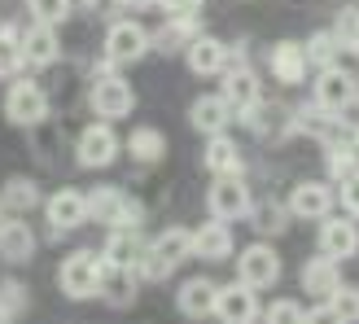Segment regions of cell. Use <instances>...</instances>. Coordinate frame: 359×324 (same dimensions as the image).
I'll list each match as a JSON object with an SVG mask.
<instances>
[{
  "label": "cell",
  "mask_w": 359,
  "mask_h": 324,
  "mask_svg": "<svg viewBox=\"0 0 359 324\" xmlns=\"http://www.w3.org/2000/svg\"><path fill=\"white\" fill-rule=\"evenodd\" d=\"M184 259H193V232L189 228H163L140 250L136 272H140V281H167Z\"/></svg>",
  "instance_id": "cell-1"
},
{
  "label": "cell",
  "mask_w": 359,
  "mask_h": 324,
  "mask_svg": "<svg viewBox=\"0 0 359 324\" xmlns=\"http://www.w3.org/2000/svg\"><path fill=\"white\" fill-rule=\"evenodd\" d=\"M57 285L66 298L75 302H88V298H101V285H105V263L97 250H75L66 255L62 267H57Z\"/></svg>",
  "instance_id": "cell-2"
},
{
  "label": "cell",
  "mask_w": 359,
  "mask_h": 324,
  "mask_svg": "<svg viewBox=\"0 0 359 324\" xmlns=\"http://www.w3.org/2000/svg\"><path fill=\"white\" fill-rule=\"evenodd\" d=\"M88 105H93L97 119H128L136 110V93L132 83L118 75V70H97L93 75V88H88Z\"/></svg>",
  "instance_id": "cell-3"
},
{
  "label": "cell",
  "mask_w": 359,
  "mask_h": 324,
  "mask_svg": "<svg viewBox=\"0 0 359 324\" xmlns=\"http://www.w3.org/2000/svg\"><path fill=\"white\" fill-rule=\"evenodd\" d=\"M88 224H105V228H136L140 224V202H132L123 189L114 184H97L88 193Z\"/></svg>",
  "instance_id": "cell-4"
},
{
  "label": "cell",
  "mask_w": 359,
  "mask_h": 324,
  "mask_svg": "<svg viewBox=\"0 0 359 324\" xmlns=\"http://www.w3.org/2000/svg\"><path fill=\"white\" fill-rule=\"evenodd\" d=\"M149 48H154V40L136 18H118L105 31V62L110 66H136V62H145Z\"/></svg>",
  "instance_id": "cell-5"
},
{
  "label": "cell",
  "mask_w": 359,
  "mask_h": 324,
  "mask_svg": "<svg viewBox=\"0 0 359 324\" xmlns=\"http://www.w3.org/2000/svg\"><path fill=\"white\" fill-rule=\"evenodd\" d=\"M255 197H250V184L241 175H215V184L206 189V210L210 220H224V224H237L250 215Z\"/></svg>",
  "instance_id": "cell-6"
},
{
  "label": "cell",
  "mask_w": 359,
  "mask_h": 324,
  "mask_svg": "<svg viewBox=\"0 0 359 324\" xmlns=\"http://www.w3.org/2000/svg\"><path fill=\"white\" fill-rule=\"evenodd\" d=\"M123 154V140L114 136L110 128V119H97V123H88V128L79 132L75 140V162L88 171H101V167H110V162Z\"/></svg>",
  "instance_id": "cell-7"
},
{
  "label": "cell",
  "mask_w": 359,
  "mask_h": 324,
  "mask_svg": "<svg viewBox=\"0 0 359 324\" xmlns=\"http://www.w3.org/2000/svg\"><path fill=\"white\" fill-rule=\"evenodd\" d=\"M5 119L18 128H35L48 119V93L35 79H13L5 93Z\"/></svg>",
  "instance_id": "cell-8"
},
{
  "label": "cell",
  "mask_w": 359,
  "mask_h": 324,
  "mask_svg": "<svg viewBox=\"0 0 359 324\" xmlns=\"http://www.w3.org/2000/svg\"><path fill=\"white\" fill-rule=\"evenodd\" d=\"M359 101V79H355V70H346V66H325L316 75V105H325V110H333V114H342V110H351V105Z\"/></svg>",
  "instance_id": "cell-9"
},
{
  "label": "cell",
  "mask_w": 359,
  "mask_h": 324,
  "mask_svg": "<svg viewBox=\"0 0 359 324\" xmlns=\"http://www.w3.org/2000/svg\"><path fill=\"white\" fill-rule=\"evenodd\" d=\"M237 281H245L250 290H272L280 281V255L267 241H255L237 255Z\"/></svg>",
  "instance_id": "cell-10"
},
{
  "label": "cell",
  "mask_w": 359,
  "mask_h": 324,
  "mask_svg": "<svg viewBox=\"0 0 359 324\" xmlns=\"http://www.w3.org/2000/svg\"><path fill=\"white\" fill-rule=\"evenodd\" d=\"M215 316L228 320V324H250L259 320V290H250L245 281H232V285H215Z\"/></svg>",
  "instance_id": "cell-11"
},
{
  "label": "cell",
  "mask_w": 359,
  "mask_h": 324,
  "mask_svg": "<svg viewBox=\"0 0 359 324\" xmlns=\"http://www.w3.org/2000/svg\"><path fill=\"white\" fill-rule=\"evenodd\" d=\"M219 79H224V101L232 105L237 114H245L250 105H259L263 101V88H259V75H255V66L250 62H237V66H224L219 70Z\"/></svg>",
  "instance_id": "cell-12"
},
{
  "label": "cell",
  "mask_w": 359,
  "mask_h": 324,
  "mask_svg": "<svg viewBox=\"0 0 359 324\" xmlns=\"http://www.w3.org/2000/svg\"><path fill=\"white\" fill-rule=\"evenodd\" d=\"M320 255H329L337 263H346V259L359 255V228H355L351 215L346 220H333V210H329L325 220H320Z\"/></svg>",
  "instance_id": "cell-13"
},
{
  "label": "cell",
  "mask_w": 359,
  "mask_h": 324,
  "mask_svg": "<svg viewBox=\"0 0 359 324\" xmlns=\"http://www.w3.org/2000/svg\"><path fill=\"white\" fill-rule=\"evenodd\" d=\"M44 220H48L53 232H70V228L88 224V193H79V189H57L44 202Z\"/></svg>",
  "instance_id": "cell-14"
},
{
  "label": "cell",
  "mask_w": 359,
  "mask_h": 324,
  "mask_svg": "<svg viewBox=\"0 0 359 324\" xmlns=\"http://www.w3.org/2000/svg\"><path fill=\"white\" fill-rule=\"evenodd\" d=\"M333 202H337V193L329 189V184H320V180H302V184H294V193H290V215L294 220H325V215L333 210Z\"/></svg>",
  "instance_id": "cell-15"
},
{
  "label": "cell",
  "mask_w": 359,
  "mask_h": 324,
  "mask_svg": "<svg viewBox=\"0 0 359 324\" xmlns=\"http://www.w3.org/2000/svg\"><path fill=\"white\" fill-rule=\"evenodd\" d=\"M57 58H62L57 27H48V22H31V27L22 31V62H27L31 70H48Z\"/></svg>",
  "instance_id": "cell-16"
},
{
  "label": "cell",
  "mask_w": 359,
  "mask_h": 324,
  "mask_svg": "<svg viewBox=\"0 0 359 324\" xmlns=\"http://www.w3.org/2000/svg\"><path fill=\"white\" fill-rule=\"evenodd\" d=\"M232 119H237V110L224 101V93H219V97L206 93V97H197V101L189 105V123H193V132H202V136H219V132H228Z\"/></svg>",
  "instance_id": "cell-17"
},
{
  "label": "cell",
  "mask_w": 359,
  "mask_h": 324,
  "mask_svg": "<svg viewBox=\"0 0 359 324\" xmlns=\"http://www.w3.org/2000/svg\"><path fill=\"white\" fill-rule=\"evenodd\" d=\"M232 250H237V241H232V224L210 220V224H202V228H193V259H202V263H224V259H232Z\"/></svg>",
  "instance_id": "cell-18"
},
{
  "label": "cell",
  "mask_w": 359,
  "mask_h": 324,
  "mask_svg": "<svg viewBox=\"0 0 359 324\" xmlns=\"http://www.w3.org/2000/svg\"><path fill=\"white\" fill-rule=\"evenodd\" d=\"M197 35H202V18L197 13H167V22L149 31V40L158 53H180V48H189Z\"/></svg>",
  "instance_id": "cell-19"
},
{
  "label": "cell",
  "mask_w": 359,
  "mask_h": 324,
  "mask_svg": "<svg viewBox=\"0 0 359 324\" xmlns=\"http://www.w3.org/2000/svg\"><path fill=\"white\" fill-rule=\"evenodd\" d=\"M202 162H206L210 175H245V154H241V145H237L228 132L206 136V154H202Z\"/></svg>",
  "instance_id": "cell-20"
},
{
  "label": "cell",
  "mask_w": 359,
  "mask_h": 324,
  "mask_svg": "<svg viewBox=\"0 0 359 324\" xmlns=\"http://www.w3.org/2000/svg\"><path fill=\"white\" fill-rule=\"evenodd\" d=\"M184 62H189V70H193V75L210 79V75H219V70L228 66V44L202 31V35H197V40L184 48Z\"/></svg>",
  "instance_id": "cell-21"
},
{
  "label": "cell",
  "mask_w": 359,
  "mask_h": 324,
  "mask_svg": "<svg viewBox=\"0 0 359 324\" xmlns=\"http://www.w3.org/2000/svg\"><path fill=\"white\" fill-rule=\"evenodd\" d=\"M272 75L285 83V88H298L302 79H307V70H311V62H307V48H302L298 40H280L276 48H272Z\"/></svg>",
  "instance_id": "cell-22"
},
{
  "label": "cell",
  "mask_w": 359,
  "mask_h": 324,
  "mask_svg": "<svg viewBox=\"0 0 359 324\" xmlns=\"http://www.w3.org/2000/svg\"><path fill=\"white\" fill-rule=\"evenodd\" d=\"M140 250H145V241H140V232H136V228H105L101 263H105V267H136Z\"/></svg>",
  "instance_id": "cell-23"
},
{
  "label": "cell",
  "mask_w": 359,
  "mask_h": 324,
  "mask_svg": "<svg viewBox=\"0 0 359 324\" xmlns=\"http://www.w3.org/2000/svg\"><path fill=\"white\" fill-rule=\"evenodd\" d=\"M337 285H342V263L329 259V255H316L302 263V290H307L311 298H329Z\"/></svg>",
  "instance_id": "cell-24"
},
{
  "label": "cell",
  "mask_w": 359,
  "mask_h": 324,
  "mask_svg": "<svg viewBox=\"0 0 359 324\" xmlns=\"http://www.w3.org/2000/svg\"><path fill=\"white\" fill-rule=\"evenodd\" d=\"M175 307L184 311V316H193V320L215 316V281H206V276L184 281V285H180V294H175Z\"/></svg>",
  "instance_id": "cell-25"
},
{
  "label": "cell",
  "mask_w": 359,
  "mask_h": 324,
  "mask_svg": "<svg viewBox=\"0 0 359 324\" xmlns=\"http://www.w3.org/2000/svg\"><path fill=\"white\" fill-rule=\"evenodd\" d=\"M35 255V232L22 220H0V259L9 263H27Z\"/></svg>",
  "instance_id": "cell-26"
},
{
  "label": "cell",
  "mask_w": 359,
  "mask_h": 324,
  "mask_svg": "<svg viewBox=\"0 0 359 324\" xmlns=\"http://www.w3.org/2000/svg\"><path fill=\"white\" fill-rule=\"evenodd\" d=\"M136 290H140V272H136V267H105L101 298H110L114 307H132Z\"/></svg>",
  "instance_id": "cell-27"
},
{
  "label": "cell",
  "mask_w": 359,
  "mask_h": 324,
  "mask_svg": "<svg viewBox=\"0 0 359 324\" xmlns=\"http://www.w3.org/2000/svg\"><path fill=\"white\" fill-rule=\"evenodd\" d=\"M128 154L140 162V167H158V162L167 158V136L158 128H136L128 136Z\"/></svg>",
  "instance_id": "cell-28"
},
{
  "label": "cell",
  "mask_w": 359,
  "mask_h": 324,
  "mask_svg": "<svg viewBox=\"0 0 359 324\" xmlns=\"http://www.w3.org/2000/svg\"><path fill=\"white\" fill-rule=\"evenodd\" d=\"M0 202L13 215H27V210L40 206V184L27 180V175H13V180H5V189H0Z\"/></svg>",
  "instance_id": "cell-29"
},
{
  "label": "cell",
  "mask_w": 359,
  "mask_h": 324,
  "mask_svg": "<svg viewBox=\"0 0 359 324\" xmlns=\"http://www.w3.org/2000/svg\"><path fill=\"white\" fill-rule=\"evenodd\" d=\"M307 316H329V320H359V290H346L337 285L329 298H320V307L307 311Z\"/></svg>",
  "instance_id": "cell-30"
},
{
  "label": "cell",
  "mask_w": 359,
  "mask_h": 324,
  "mask_svg": "<svg viewBox=\"0 0 359 324\" xmlns=\"http://www.w3.org/2000/svg\"><path fill=\"white\" fill-rule=\"evenodd\" d=\"M22 31H18L13 22L0 27V79H13L18 70H22Z\"/></svg>",
  "instance_id": "cell-31"
},
{
  "label": "cell",
  "mask_w": 359,
  "mask_h": 324,
  "mask_svg": "<svg viewBox=\"0 0 359 324\" xmlns=\"http://www.w3.org/2000/svg\"><path fill=\"white\" fill-rule=\"evenodd\" d=\"M351 171H359V145L355 140H329V180L342 184Z\"/></svg>",
  "instance_id": "cell-32"
},
{
  "label": "cell",
  "mask_w": 359,
  "mask_h": 324,
  "mask_svg": "<svg viewBox=\"0 0 359 324\" xmlns=\"http://www.w3.org/2000/svg\"><path fill=\"white\" fill-rule=\"evenodd\" d=\"M302 48H307V62H311L316 70L333 66V62H337V53H342V44H337V35H333V31H316Z\"/></svg>",
  "instance_id": "cell-33"
},
{
  "label": "cell",
  "mask_w": 359,
  "mask_h": 324,
  "mask_svg": "<svg viewBox=\"0 0 359 324\" xmlns=\"http://www.w3.org/2000/svg\"><path fill=\"white\" fill-rule=\"evenodd\" d=\"M27 9L35 22H48V27H62L70 13H75V0H27Z\"/></svg>",
  "instance_id": "cell-34"
},
{
  "label": "cell",
  "mask_w": 359,
  "mask_h": 324,
  "mask_svg": "<svg viewBox=\"0 0 359 324\" xmlns=\"http://www.w3.org/2000/svg\"><path fill=\"white\" fill-rule=\"evenodd\" d=\"M27 302H31V294H27L22 281H5V285H0V320H18L27 311Z\"/></svg>",
  "instance_id": "cell-35"
},
{
  "label": "cell",
  "mask_w": 359,
  "mask_h": 324,
  "mask_svg": "<svg viewBox=\"0 0 359 324\" xmlns=\"http://www.w3.org/2000/svg\"><path fill=\"white\" fill-rule=\"evenodd\" d=\"M333 35H337V44H342V53H359V9H342V13H337Z\"/></svg>",
  "instance_id": "cell-36"
},
{
  "label": "cell",
  "mask_w": 359,
  "mask_h": 324,
  "mask_svg": "<svg viewBox=\"0 0 359 324\" xmlns=\"http://www.w3.org/2000/svg\"><path fill=\"white\" fill-rule=\"evenodd\" d=\"M263 320H272V324H298V320H307V307L294 298H276L272 307H263Z\"/></svg>",
  "instance_id": "cell-37"
},
{
  "label": "cell",
  "mask_w": 359,
  "mask_h": 324,
  "mask_svg": "<svg viewBox=\"0 0 359 324\" xmlns=\"http://www.w3.org/2000/svg\"><path fill=\"white\" fill-rule=\"evenodd\" d=\"M250 215H259V228L263 232H280L285 224H290V220H285V215H290V206H280V202H267V206H250Z\"/></svg>",
  "instance_id": "cell-38"
},
{
  "label": "cell",
  "mask_w": 359,
  "mask_h": 324,
  "mask_svg": "<svg viewBox=\"0 0 359 324\" xmlns=\"http://www.w3.org/2000/svg\"><path fill=\"white\" fill-rule=\"evenodd\" d=\"M337 202L346 206L351 220H359V171H351V175L342 180V189H337Z\"/></svg>",
  "instance_id": "cell-39"
},
{
  "label": "cell",
  "mask_w": 359,
  "mask_h": 324,
  "mask_svg": "<svg viewBox=\"0 0 359 324\" xmlns=\"http://www.w3.org/2000/svg\"><path fill=\"white\" fill-rule=\"evenodd\" d=\"M206 0H158V9H167V13H202Z\"/></svg>",
  "instance_id": "cell-40"
},
{
  "label": "cell",
  "mask_w": 359,
  "mask_h": 324,
  "mask_svg": "<svg viewBox=\"0 0 359 324\" xmlns=\"http://www.w3.org/2000/svg\"><path fill=\"white\" fill-rule=\"evenodd\" d=\"M114 5H118L123 13H136V9H149V5H158V0H114Z\"/></svg>",
  "instance_id": "cell-41"
},
{
  "label": "cell",
  "mask_w": 359,
  "mask_h": 324,
  "mask_svg": "<svg viewBox=\"0 0 359 324\" xmlns=\"http://www.w3.org/2000/svg\"><path fill=\"white\" fill-rule=\"evenodd\" d=\"M0 220H5V202H0Z\"/></svg>",
  "instance_id": "cell-42"
}]
</instances>
